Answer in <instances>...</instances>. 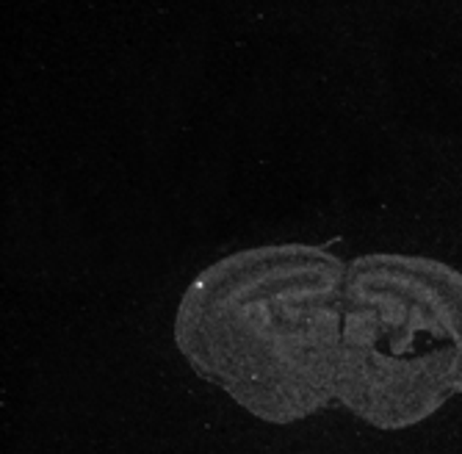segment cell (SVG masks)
<instances>
[{
	"instance_id": "6da1fadb",
	"label": "cell",
	"mask_w": 462,
	"mask_h": 454,
	"mask_svg": "<svg viewBox=\"0 0 462 454\" xmlns=\"http://www.w3.org/2000/svg\"><path fill=\"white\" fill-rule=\"evenodd\" d=\"M346 264L316 244L219 258L183 292L175 341L189 366L269 424L335 402Z\"/></svg>"
},
{
	"instance_id": "7a4b0ae2",
	"label": "cell",
	"mask_w": 462,
	"mask_h": 454,
	"mask_svg": "<svg viewBox=\"0 0 462 454\" xmlns=\"http://www.w3.org/2000/svg\"><path fill=\"white\" fill-rule=\"evenodd\" d=\"M459 394L462 272L399 253L349 261L335 399L368 427L399 432Z\"/></svg>"
}]
</instances>
